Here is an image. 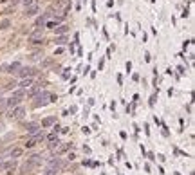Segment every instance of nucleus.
<instances>
[{
	"label": "nucleus",
	"mask_w": 195,
	"mask_h": 175,
	"mask_svg": "<svg viewBox=\"0 0 195 175\" xmlns=\"http://www.w3.org/2000/svg\"><path fill=\"white\" fill-rule=\"evenodd\" d=\"M49 101H51V94H49L47 90H43L40 96H36V99H34V106H36V108H38V106H45Z\"/></svg>",
	"instance_id": "obj_1"
},
{
	"label": "nucleus",
	"mask_w": 195,
	"mask_h": 175,
	"mask_svg": "<svg viewBox=\"0 0 195 175\" xmlns=\"http://www.w3.org/2000/svg\"><path fill=\"white\" fill-rule=\"evenodd\" d=\"M24 116H26V108H24V106H18V105H16L15 108H11V114H9L11 119H16V121H18V119H22Z\"/></svg>",
	"instance_id": "obj_2"
},
{
	"label": "nucleus",
	"mask_w": 195,
	"mask_h": 175,
	"mask_svg": "<svg viewBox=\"0 0 195 175\" xmlns=\"http://www.w3.org/2000/svg\"><path fill=\"white\" fill-rule=\"evenodd\" d=\"M16 74H18L20 78H31V76L36 74V71H34L33 67H22V65H20V69L16 71Z\"/></svg>",
	"instance_id": "obj_3"
},
{
	"label": "nucleus",
	"mask_w": 195,
	"mask_h": 175,
	"mask_svg": "<svg viewBox=\"0 0 195 175\" xmlns=\"http://www.w3.org/2000/svg\"><path fill=\"white\" fill-rule=\"evenodd\" d=\"M43 40H45V38H43V31H42V29H36L34 33L29 34V42H31V43H42Z\"/></svg>",
	"instance_id": "obj_4"
},
{
	"label": "nucleus",
	"mask_w": 195,
	"mask_h": 175,
	"mask_svg": "<svg viewBox=\"0 0 195 175\" xmlns=\"http://www.w3.org/2000/svg\"><path fill=\"white\" fill-rule=\"evenodd\" d=\"M47 168H51V170H60V168H63V161L58 159L56 155H53V157L49 159V166H47Z\"/></svg>",
	"instance_id": "obj_5"
},
{
	"label": "nucleus",
	"mask_w": 195,
	"mask_h": 175,
	"mask_svg": "<svg viewBox=\"0 0 195 175\" xmlns=\"http://www.w3.org/2000/svg\"><path fill=\"white\" fill-rule=\"evenodd\" d=\"M40 11V7L36 6V4H31V6H27L26 7V13H24V16H27V18H33V16H36V13Z\"/></svg>",
	"instance_id": "obj_6"
},
{
	"label": "nucleus",
	"mask_w": 195,
	"mask_h": 175,
	"mask_svg": "<svg viewBox=\"0 0 195 175\" xmlns=\"http://www.w3.org/2000/svg\"><path fill=\"white\" fill-rule=\"evenodd\" d=\"M43 161H45V159H43L40 154H34V155H31V157L27 159V163H31L34 168H36V166H42V163H43Z\"/></svg>",
	"instance_id": "obj_7"
},
{
	"label": "nucleus",
	"mask_w": 195,
	"mask_h": 175,
	"mask_svg": "<svg viewBox=\"0 0 195 175\" xmlns=\"http://www.w3.org/2000/svg\"><path fill=\"white\" fill-rule=\"evenodd\" d=\"M31 85H33V78H24L20 83H16V87H20V89H29Z\"/></svg>",
	"instance_id": "obj_8"
},
{
	"label": "nucleus",
	"mask_w": 195,
	"mask_h": 175,
	"mask_svg": "<svg viewBox=\"0 0 195 175\" xmlns=\"http://www.w3.org/2000/svg\"><path fill=\"white\" fill-rule=\"evenodd\" d=\"M18 103H20V98H15V96H13V98H9V99L6 101V108H9V110H11V108H15Z\"/></svg>",
	"instance_id": "obj_9"
},
{
	"label": "nucleus",
	"mask_w": 195,
	"mask_h": 175,
	"mask_svg": "<svg viewBox=\"0 0 195 175\" xmlns=\"http://www.w3.org/2000/svg\"><path fill=\"white\" fill-rule=\"evenodd\" d=\"M42 126L38 125V123H29L27 125V134H31V136H34L36 132H38V130H40Z\"/></svg>",
	"instance_id": "obj_10"
},
{
	"label": "nucleus",
	"mask_w": 195,
	"mask_h": 175,
	"mask_svg": "<svg viewBox=\"0 0 195 175\" xmlns=\"http://www.w3.org/2000/svg\"><path fill=\"white\" fill-rule=\"evenodd\" d=\"M54 123H56V117H54V116H51V117H45V119H43L40 126H43V128H49V126H53Z\"/></svg>",
	"instance_id": "obj_11"
},
{
	"label": "nucleus",
	"mask_w": 195,
	"mask_h": 175,
	"mask_svg": "<svg viewBox=\"0 0 195 175\" xmlns=\"http://www.w3.org/2000/svg\"><path fill=\"white\" fill-rule=\"evenodd\" d=\"M40 90H42V89H40V85H34V87H29V90H27L26 94H27V96H31V98H34Z\"/></svg>",
	"instance_id": "obj_12"
},
{
	"label": "nucleus",
	"mask_w": 195,
	"mask_h": 175,
	"mask_svg": "<svg viewBox=\"0 0 195 175\" xmlns=\"http://www.w3.org/2000/svg\"><path fill=\"white\" fill-rule=\"evenodd\" d=\"M15 166H16V163H15V159H13V161L4 163L2 166H0V170H15Z\"/></svg>",
	"instance_id": "obj_13"
},
{
	"label": "nucleus",
	"mask_w": 195,
	"mask_h": 175,
	"mask_svg": "<svg viewBox=\"0 0 195 175\" xmlns=\"http://www.w3.org/2000/svg\"><path fill=\"white\" fill-rule=\"evenodd\" d=\"M18 69H20V63L15 61V63H11V65H7V67H6V72H16Z\"/></svg>",
	"instance_id": "obj_14"
},
{
	"label": "nucleus",
	"mask_w": 195,
	"mask_h": 175,
	"mask_svg": "<svg viewBox=\"0 0 195 175\" xmlns=\"http://www.w3.org/2000/svg\"><path fill=\"white\" fill-rule=\"evenodd\" d=\"M54 29H56V34H65V33L69 31V27L65 26V24H63V26H56Z\"/></svg>",
	"instance_id": "obj_15"
},
{
	"label": "nucleus",
	"mask_w": 195,
	"mask_h": 175,
	"mask_svg": "<svg viewBox=\"0 0 195 175\" xmlns=\"http://www.w3.org/2000/svg\"><path fill=\"white\" fill-rule=\"evenodd\" d=\"M9 155H11L13 159H16V157H20V155H22V148H13V150L9 152Z\"/></svg>",
	"instance_id": "obj_16"
},
{
	"label": "nucleus",
	"mask_w": 195,
	"mask_h": 175,
	"mask_svg": "<svg viewBox=\"0 0 195 175\" xmlns=\"http://www.w3.org/2000/svg\"><path fill=\"white\" fill-rule=\"evenodd\" d=\"M58 45H63V43H67V36H63V34H60V36H56V40H54Z\"/></svg>",
	"instance_id": "obj_17"
},
{
	"label": "nucleus",
	"mask_w": 195,
	"mask_h": 175,
	"mask_svg": "<svg viewBox=\"0 0 195 175\" xmlns=\"http://www.w3.org/2000/svg\"><path fill=\"white\" fill-rule=\"evenodd\" d=\"M54 148H60V139H58V137L49 143V150H54Z\"/></svg>",
	"instance_id": "obj_18"
},
{
	"label": "nucleus",
	"mask_w": 195,
	"mask_h": 175,
	"mask_svg": "<svg viewBox=\"0 0 195 175\" xmlns=\"http://www.w3.org/2000/svg\"><path fill=\"white\" fill-rule=\"evenodd\" d=\"M33 168H34V166H33L31 163H26L24 166H22V171H24V173H29V171H31Z\"/></svg>",
	"instance_id": "obj_19"
},
{
	"label": "nucleus",
	"mask_w": 195,
	"mask_h": 175,
	"mask_svg": "<svg viewBox=\"0 0 195 175\" xmlns=\"http://www.w3.org/2000/svg\"><path fill=\"white\" fill-rule=\"evenodd\" d=\"M9 26H11V22H9L7 18H6V20H2V22H0V29H2V31H4V29H7Z\"/></svg>",
	"instance_id": "obj_20"
},
{
	"label": "nucleus",
	"mask_w": 195,
	"mask_h": 175,
	"mask_svg": "<svg viewBox=\"0 0 195 175\" xmlns=\"http://www.w3.org/2000/svg\"><path fill=\"white\" fill-rule=\"evenodd\" d=\"M43 175H56V170H51V168H47L45 171H43Z\"/></svg>",
	"instance_id": "obj_21"
},
{
	"label": "nucleus",
	"mask_w": 195,
	"mask_h": 175,
	"mask_svg": "<svg viewBox=\"0 0 195 175\" xmlns=\"http://www.w3.org/2000/svg\"><path fill=\"white\" fill-rule=\"evenodd\" d=\"M40 58H42V54H40V52H34V54H31V60H33V61H36V60H40Z\"/></svg>",
	"instance_id": "obj_22"
},
{
	"label": "nucleus",
	"mask_w": 195,
	"mask_h": 175,
	"mask_svg": "<svg viewBox=\"0 0 195 175\" xmlns=\"http://www.w3.org/2000/svg\"><path fill=\"white\" fill-rule=\"evenodd\" d=\"M34 144H36V141H34V139H29V141L26 143V146H27V148H33Z\"/></svg>",
	"instance_id": "obj_23"
},
{
	"label": "nucleus",
	"mask_w": 195,
	"mask_h": 175,
	"mask_svg": "<svg viewBox=\"0 0 195 175\" xmlns=\"http://www.w3.org/2000/svg\"><path fill=\"white\" fill-rule=\"evenodd\" d=\"M22 4H24V6L27 7V6H31V4H34V0H22Z\"/></svg>",
	"instance_id": "obj_24"
},
{
	"label": "nucleus",
	"mask_w": 195,
	"mask_h": 175,
	"mask_svg": "<svg viewBox=\"0 0 195 175\" xmlns=\"http://www.w3.org/2000/svg\"><path fill=\"white\" fill-rule=\"evenodd\" d=\"M6 101H7V99H4V98H0V110H2V108H6Z\"/></svg>",
	"instance_id": "obj_25"
},
{
	"label": "nucleus",
	"mask_w": 195,
	"mask_h": 175,
	"mask_svg": "<svg viewBox=\"0 0 195 175\" xmlns=\"http://www.w3.org/2000/svg\"><path fill=\"white\" fill-rule=\"evenodd\" d=\"M56 137H58V136H56V132H53V134H49V136H47V139H49V141H53V139H56Z\"/></svg>",
	"instance_id": "obj_26"
},
{
	"label": "nucleus",
	"mask_w": 195,
	"mask_h": 175,
	"mask_svg": "<svg viewBox=\"0 0 195 175\" xmlns=\"http://www.w3.org/2000/svg\"><path fill=\"white\" fill-rule=\"evenodd\" d=\"M9 2H11V6H13V7H15V6H16V4H18V2H22V0H9Z\"/></svg>",
	"instance_id": "obj_27"
},
{
	"label": "nucleus",
	"mask_w": 195,
	"mask_h": 175,
	"mask_svg": "<svg viewBox=\"0 0 195 175\" xmlns=\"http://www.w3.org/2000/svg\"><path fill=\"white\" fill-rule=\"evenodd\" d=\"M42 65H43V67H49V65H51V60H45V61H43Z\"/></svg>",
	"instance_id": "obj_28"
},
{
	"label": "nucleus",
	"mask_w": 195,
	"mask_h": 175,
	"mask_svg": "<svg viewBox=\"0 0 195 175\" xmlns=\"http://www.w3.org/2000/svg\"><path fill=\"white\" fill-rule=\"evenodd\" d=\"M2 128H4V125H2V123H0V130H2Z\"/></svg>",
	"instance_id": "obj_29"
}]
</instances>
